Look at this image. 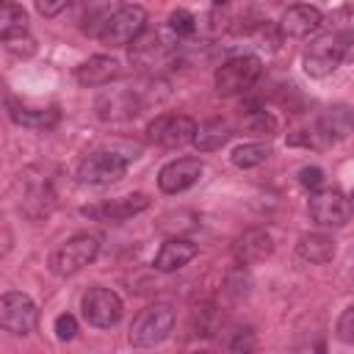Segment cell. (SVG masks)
I'll list each match as a JSON object with an SVG mask.
<instances>
[{"label":"cell","mask_w":354,"mask_h":354,"mask_svg":"<svg viewBox=\"0 0 354 354\" xmlns=\"http://www.w3.org/2000/svg\"><path fill=\"white\" fill-rule=\"evenodd\" d=\"M174 326V307L171 304H163V301H155L149 307H144L136 318H133V326H130V343L138 346V348H149V346H158L169 337Z\"/></svg>","instance_id":"1"},{"label":"cell","mask_w":354,"mask_h":354,"mask_svg":"<svg viewBox=\"0 0 354 354\" xmlns=\"http://www.w3.org/2000/svg\"><path fill=\"white\" fill-rule=\"evenodd\" d=\"M100 254V238L88 232H77L69 241H64L53 254H50V271L55 277H72L83 266H88Z\"/></svg>","instance_id":"2"},{"label":"cell","mask_w":354,"mask_h":354,"mask_svg":"<svg viewBox=\"0 0 354 354\" xmlns=\"http://www.w3.org/2000/svg\"><path fill=\"white\" fill-rule=\"evenodd\" d=\"M263 64L257 55H235L230 61H224L216 69V91L221 97H232V94H243L246 88L254 86V80L260 77Z\"/></svg>","instance_id":"3"},{"label":"cell","mask_w":354,"mask_h":354,"mask_svg":"<svg viewBox=\"0 0 354 354\" xmlns=\"http://www.w3.org/2000/svg\"><path fill=\"white\" fill-rule=\"evenodd\" d=\"M144 28H147V11L141 6H136V3L119 6L111 14V19L105 22V28L100 33V41L105 47H124V44L136 41L144 33Z\"/></svg>","instance_id":"4"},{"label":"cell","mask_w":354,"mask_h":354,"mask_svg":"<svg viewBox=\"0 0 354 354\" xmlns=\"http://www.w3.org/2000/svg\"><path fill=\"white\" fill-rule=\"evenodd\" d=\"M127 171V155L113 152V149H97L86 155L77 166V180L88 185H108L122 180Z\"/></svg>","instance_id":"5"},{"label":"cell","mask_w":354,"mask_h":354,"mask_svg":"<svg viewBox=\"0 0 354 354\" xmlns=\"http://www.w3.org/2000/svg\"><path fill=\"white\" fill-rule=\"evenodd\" d=\"M194 136H196V122L185 113H160L147 127V138L169 149L194 144Z\"/></svg>","instance_id":"6"},{"label":"cell","mask_w":354,"mask_h":354,"mask_svg":"<svg viewBox=\"0 0 354 354\" xmlns=\"http://www.w3.org/2000/svg\"><path fill=\"white\" fill-rule=\"evenodd\" d=\"M80 310H83V318L97 326V329H111L119 324L122 318V299L111 290V288H102V285H94L83 293L80 299Z\"/></svg>","instance_id":"7"},{"label":"cell","mask_w":354,"mask_h":354,"mask_svg":"<svg viewBox=\"0 0 354 354\" xmlns=\"http://www.w3.org/2000/svg\"><path fill=\"white\" fill-rule=\"evenodd\" d=\"M39 324V310L28 293L8 290L0 299V326L11 335H30Z\"/></svg>","instance_id":"8"},{"label":"cell","mask_w":354,"mask_h":354,"mask_svg":"<svg viewBox=\"0 0 354 354\" xmlns=\"http://www.w3.org/2000/svg\"><path fill=\"white\" fill-rule=\"evenodd\" d=\"M307 210L318 227H343L351 218V199L335 188H326V191L318 188L313 191Z\"/></svg>","instance_id":"9"},{"label":"cell","mask_w":354,"mask_h":354,"mask_svg":"<svg viewBox=\"0 0 354 354\" xmlns=\"http://www.w3.org/2000/svg\"><path fill=\"white\" fill-rule=\"evenodd\" d=\"M301 64H304V72L310 77H326V75H332L343 64L340 36L337 33H324L315 41H310V47L304 50Z\"/></svg>","instance_id":"10"},{"label":"cell","mask_w":354,"mask_h":354,"mask_svg":"<svg viewBox=\"0 0 354 354\" xmlns=\"http://www.w3.org/2000/svg\"><path fill=\"white\" fill-rule=\"evenodd\" d=\"M202 160L199 158H177L166 163L158 174V185L163 194H183L202 177Z\"/></svg>","instance_id":"11"},{"label":"cell","mask_w":354,"mask_h":354,"mask_svg":"<svg viewBox=\"0 0 354 354\" xmlns=\"http://www.w3.org/2000/svg\"><path fill=\"white\" fill-rule=\"evenodd\" d=\"M321 22H324V14H321L315 6H310V3H296V6H290V8L282 14L279 30H282V36L304 39V36L315 33V30L321 28Z\"/></svg>","instance_id":"12"},{"label":"cell","mask_w":354,"mask_h":354,"mask_svg":"<svg viewBox=\"0 0 354 354\" xmlns=\"http://www.w3.org/2000/svg\"><path fill=\"white\" fill-rule=\"evenodd\" d=\"M147 207H149V196L141 194V191H136V194H124V196L108 199L100 207H83V213L86 216H97V218H105V221H124V218L138 216Z\"/></svg>","instance_id":"13"},{"label":"cell","mask_w":354,"mask_h":354,"mask_svg":"<svg viewBox=\"0 0 354 354\" xmlns=\"http://www.w3.org/2000/svg\"><path fill=\"white\" fill-rule=\"evenodd\" d=\"M55 207V194L50 191L47 180H30L25 177V191H22V202L19 210L30 218V221H44Z\"/></svg>","instance_id":"14"},{"label":"cell","mask_w":354,"mask_h":354,"mask_svg":"<svg viewBox=\"0 0 354 354\" xmlns=\"http://www.w3.org/2000/svg\"><path fill=\"white\" fill-rule=\"evenodd\" d=\"M271 252H274L271 235H268L266 230H257V227H254V230H243V232L232 241V254H235V260L243 263V266L260 263V260H266Z\"/></svg>","instance_id":"15"},{"label":"cell","mask_w":354,"mask_h":354,"mask_svg":"<svg viewBox=\"0 0 354 354\" xmlns=\"http://www.w3.org/2000/svg\"><path fill=\"white\" fill-rule=\"evenodd\" d=\"M119 75H122V64L116 58H111V55H91L75 72L80 86H105V83L116 80Z\"/></svg>","instance_id":"16"},{"label":"cell","mask_w":354,"mask_h":354,"mask_svg":"<svg viewBox=\"0 0 354 354\" xmlns=\"http://www.w3.org/2000/svg\"><path fill=\"white\" fill-rule=\"evenodd\" d=\"M196 257V243H191V241H185V238H171V241H166L160 249H158V254H155V268L158 271H177V268H183L185 263H191Z\"/></svg>","instance_id":"17"},{"label":"cell","mask_w":354,"mask_h":354,"mask_svg":"<svg viewBox=\"0 0 354 354\" xmlns=\"http://www.w3.org/2000/svg\"><path fill=\"white\" fill-rule=\"evenodd\" d=\"M335 252H337L335 241L329 235H324V232H304L299 238V243H296V254L301 260H307V263H315V266L329 263L335 257Z\"/></svg>","instance_id":"18"},{"label":"cell","mask_w":354,"mask_h":354,"mask_svg":"<svg viewBox=\"0 0 354 354\" xmlns=\"http://www.w3.org/2000/svg\"><path fill=\"white\" fill-rule=\"evenodd\" d=\"M6 105H8V116H11L17 124L30 127V130H50V127L58 122V111H55V108H47V111H30V108L17 105L11 97L6 100Z\"/></svg>","instance_id":"19"},{"label":"cell","mask_w":354,"mask_h":354,"mask_svg":"<svg viewBox=\"0 0 354 354\" xmlns=\"http://www.w3.org/2000/svg\"><path fill=\"white\" fill-rule=\"evenodd\" d=\"M230 124L227 122H221V119H210V122H205V124H199L196 127V136H194V147L199 149V152H216V149H221L227 141H230Z\"/></svg>","instance_id":"20"},{"label":"cell","mask_w":354,"mask_h":354,"mask_svg":"<svg viewBox=\"0 0 354 354\" xmlns=\"http://www.w3.org/2000/svg\"><path fill=\"white\" fill-rule=\"evenodd\" d=\"M111 0H83V11H80V30L88 33V36H97L102 33L105 22L111 19Z\"/></svg>","instance_id":"21"},{"label":"cell","mask_w":354,"mask_h":354,"mask_svg":"<svg viewBox=\"0 0 354 354\" xmlns=\"http://www.w3.org/2000/svg\"><path fill=\"white\" fill-rule=\"evenodd\" d=\"M28 33V14L22 6H17L14 0H3L0 6V39L8 41L14 36H25Z\"/></svg>","instance_id":"22"},{"label":"cell","mask_w":354,"mask_h":354,"mask_svg":"<svg viewBox=\"0 0 354 354\" xmlns=\"http://www.w3.org/2000/svg\"><path fill=\"white\" fill-rule=\"evenodd\" d=\"M268 155H271V144H266V141H249V144L235 147L232 155H230V160L238 169H254V166L266 163Z\"/></svg>","instance_id":"23"},{"label":"cell","mask_w":354,"mask_h":354,"mask_svg":"<svg viewBox=\"0 0 354 354\" xmlns=\"http://www.w3.org/2000/svg\"><path fill=\"white\" fill-rule=\"evenodd\" d=\"M321 127L326 130V136H335V138H343L354 130V111L348 105H335L324 113L321 119Z\"/></svg>","instance_id":"24"},{"label":"cell","mask_w":354,"mask_h":354,"mask_svg":"<svg viewBox=\"0 0 354 354\" xmlns=\"http://www.w3.org/2000/svg\"><path fill=\"white\" fill-rule=\"evenodd\" d=\"M243 130L252 133V136H271L277 130V119L268 113V111H249L243 116Z\"/></svg>","instance_id":"25"},{"label":"cell","mask_w":354,"mask_h":354,"mask_svg":"<svg viewBox=\"0 0 354 354\" xmlns=\"http://www.w3.org/2000/svg\"><path fill=\"white\" fill-rule=\"evenodd\" d=\"M169 30L177 36V39H188L196 33V17L185 8H177L169 14Z\"/></svg>","instance_id":"26"},{"label":"cell","mask_w":354,"mask_h":354,"mask_svg":"<svg viewBox=\"0 0 354 354\" xmlns=\"http://www.w3.org/2000/svg\"><path fill=\"white\" fill-rule=\"evenodd\" d=\"M335 335L340 343H354V304H348L340 315H337V324H335Z\"/></svg>","instance_id":"27"},{"label":"cell","mask_w":354,"mask_h":354,"mask_svg":"<svg viewBox=\"0 0 354 354\" xmlns=\"http://www.w3.org/2000/svg\"><path fill=\"white\" fill-rule=\"evenodd\" d=\"M6 44V50L8 53H14V55H22V58H28V55H33L36 53V41L25 33V36H14V39H8V41H3Z\"/></svg>","instance_id":"28"},{"label":"cell","mask_w":354,"mask_h":354,"mask_svg":"<svg viewBox=\"0 0 354 354\" xmlns=\"http://www.w3.org/2000/svg\"><path fill=\"white\" fill-rule=\"evenodd\" d=\"M77 335V321H75V315H69V313H61L58 318H55V337L58 340H72Z\"/></svg>","instance_id":"29"},{"label":"cell","mask_w":354,"mask_h":354,"mask_svg":"<svg viewBox=\"0 0 354 354\" xmlns=\"http://www.w3.org/2000/svg\"><path fill=\"white\" fill-rule=\"evenodd\" d=\"M299 183L310 191H318L324 183V171L318 166H304V169H299Z\"/></svg>","instance_id":"30"},{"label":"cell","mask_w":354,"mask_h":354,"mask_svg":"<svg viewBox=\"0 0 354 354\" xmlns=\"http://www.w3.org/2000/svg\"><path fill=\"white\" fill-rule=\"evenodd\" d=\"M75 0H36V11L41 14V17H47V19H53V17H58L66 6H72Z\"/></svg>","instance_id":"31"},{"label":"cell","mask_w":354,"mask_h":354,"mask_svg":"<svg viewBox=\"0 0 354 354\" xmlns=\"http://www.w3.org/2000/svg\"><path fill=\"white\" fill-rule=\"evenodd\" d=\"M340 36V53H343V61L346 64H354V28L348 30H337Z\"/></svg>","instance_id":"32"},{"label":"cell","mask_w":354,"mask_h":354,"mask_svg":"<svg viewBox=\"0 0 354 354\" xmlns=\"http://www.w3.org/2000/svg\"><path fill=\"white\" fill-rule=\"evenodd\" d=\"M230 348H232V351H252V348H254V335H252L249 329H246V332H238L235 340L230 343Z\"/></svg>","instance_id":"33"},{"label":"cell","mask_w":354,"mask_h":354,"mask_svg":"<svg viewBox=\"0 0 354 354\" xmlns=\"http://www.w3.org/2000/svg\"><path fill=\"white\" fill-rule=\"evenodd\" d=\"M213 6H224V3H230V0H210Z\"/></svg>","instance_id":"34"},{"label":"cell","mask_w":354,"mask_h":354,"mask_svg":"<svg viewBox=\"0 0 354 354\" xmlns=\"http://www.w3.org/2000/svg\"><path fill=\"white\" fill-rule=\"evenodd\" d=\"M351 199H354V194H351Z\"/></svg>","instance_id":"35"}]
</instances>
